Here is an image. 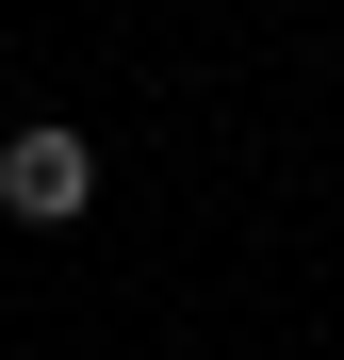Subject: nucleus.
I'll return each mask as SVG.
<instances>
[{
  "instance_id": "1",
  "label": "nucleus",
  "mask_w": 344,
  "mask_h": 360,
  "mask_svg": "<svg viewBox=\"0 0 344 360\" xmlns=\"http://www.w3.org/2000/svg\"><path fill=\"white\" fill-rule=\"evenodd\" d=\"M98 197V148L66 131V115H33V131H0V213H17V229H66Z\"/></svg>"
}]
</instances>
